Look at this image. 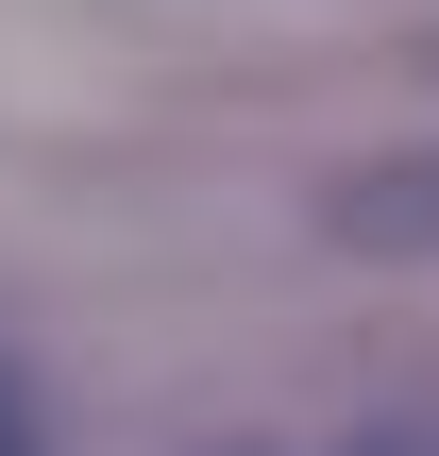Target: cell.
Returning a JSON list of instances; mask_svg holds the SVG:
<instances>
[{"label": "cell", "instance_id": "obj_1", "mask_svg": "<svg viewBox=\"0 0 439 456\" xmlns=\"http://www.w3.org/2000/svg\"><path fill=\"white\" fill-rule=\"evenodd\" d=\"M338 237H372V254H439V152H423V169H372V186L338 203Z\"/></svg>", "mask_w": 439, "mask_h": 456}, {"label": "cell", "instance_id": "obj_2", "mask_svg": "<svg viewBox=\"0 0 439 456\" xmlns=\"http://www.w3.org/2000/svg\"><path fill=\"white\" fill-rule=\"evenodd\" d=\"M0 456H51V440H34V406H17V389H0Z\"/></svg>", "mask_w": 439, "mask_h": 456}, {"label": "cell", "instance_id": "obj_3", "mask_svg": "<svg viewBox=\"0 0 439 456\" xmlns=\"http://www.w3.org/2000/svg\"><path fill=\"white\" fill-rule=\"evenodd\" d=\"M355 456H439V440H355Z\"/></svg>", "mask_w": 439, "mask_h": 456}]
</instances>
